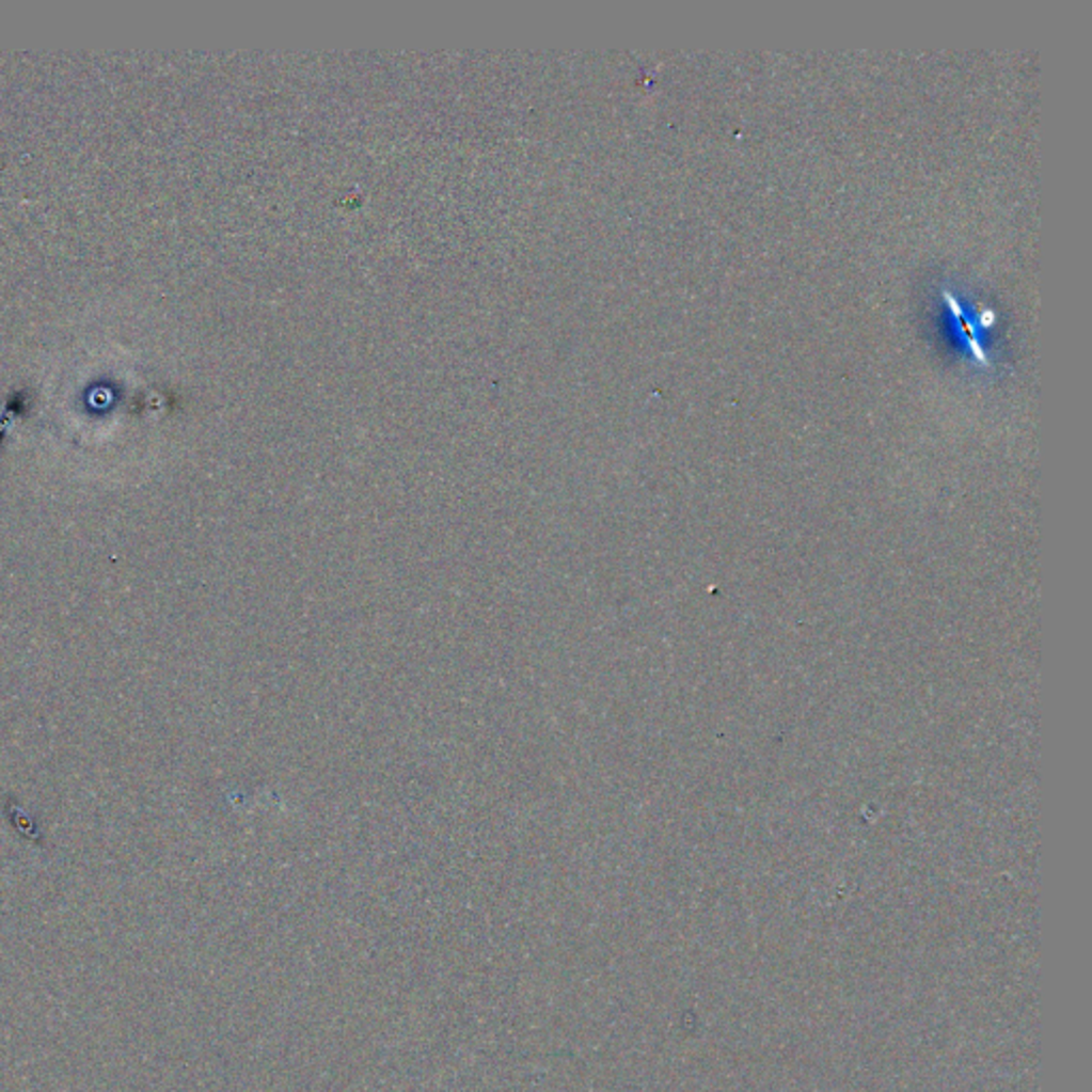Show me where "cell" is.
<instances>
[{
	"label": "cell",
	"instance_id": "6da1fadb",
	"mask_svg": "<svg viewBox=\"0 0 1092 1092\" xmlns=\"http://www.w3.org/2000/svg\"><path fill=\"white\" fill-rule=\"evenodd\" d=\"M948 310L952 314L954 337L982 363L988 361L986 352V331L993 327V312L971 307L967 301L959 299L954 292H946Z\"/></svg>",
	"mask_w": 1092,
	"mask_h": 1092
}]
</instances>
